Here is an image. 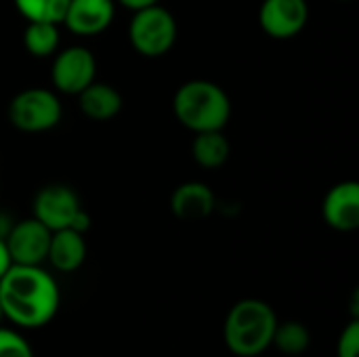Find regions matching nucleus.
I'll return each instance as SVG.
<instances>
[{"label": "nucleus", "mask_w": 359, "mask_h": 357, "mask_svg": "<svg viewBox=\"0 0 359 357\" xmlns=\"http://www.w3.org/2000/svg\"><path fill=\"white\" fill-rule=\"evenodd\" d=\"M61 292L42 265H11L0 278L2 316L17 328H42L59 311Z\"/></svg>", "instance_id": "nucleus-1"}, {"label": "nucleus", "mask_w": 359, "mask_h": 357, "mask_svg": "<svg viewBox=\"0 0 359 357\" xmlns=\"http://www.w3.org/2000/svg\"><path fill=\"white\" fill-rule=\"evenodd\" d=\"M172 112L177 120L194 135L223 130L231 118V99L217 82L196 78L177 88L172 97Z\"/></svg>", "instance_id": "nucleus-2"}, {"label": "nucleus", "mask_w": 359, "mask_h": 357, "mask_svg": "<svg viewBox=\"0 0 359 357\" xmlns=\"http://www.w3.org/2000/svg\"><path fill=\"white\" fill-rule=\"evenodd\" d=\"M322 219L334 231H355L359 227V183L349 179L332 185L322 202Z\"/></svg>", "instance_id": "nucleus-10"}, {"label": "nucleus", "mask_w": 359, "mask_h": 357, "mask_svg": "<svg viewBox=\"0 0 359 357\" xmlns=\"http://www.w3.org/2000/svg\"><path fill=\"white\" fill-rule=\"evenodd\" d=\"M217 206L215 191L202 181H185L170 196V210L181 221H202Z\"/></svg>", "instance_id": "nucleus-12"}, {"label": "nucleus", "mask_w": 359, "mask_h": 357, "mask_svg": "<svg viewBox=\"0 0 359 357\" xmlns=\"http://www.w3.org/2000/svg\"><path fill=\"white\" fill-rule=\"evenodd\" d=\"M309 21L307 0H263L259 8L261 29L276 40L299 36Z\"/></svg>", "instance_id": "nucleus-9"}, {"label": "nucleus", "mask_w": 359, "mask_h": 357, "mask_svg": "<svg viewBox=\"0 0 359 357\" xmlns=\"http://www.w3.org/2000/svg\"><path fill=\"white\" fill-rule=\"evenodd\" d=\"M271 347L284 356H301L311 347V332L303 322H278Z\"/></svg>", "instance_id": "nucleus-17"}, {"label": "nucleus", "mask_w": 359, "mask_h": 357, "mask_svg": "<svg viewBox=\"0 0 359 357\" xmlns=\"http://www.w3.org/2000/svg\"><path fill=\"white\" fill-rule=\"evenodd\" d=\"M116 17V0H69L63 25L76 36H99Z\"/></svg>", "instance_id": "nucleus-11"}, {"label": "nucleus", "mask_w": 359, "mask_h": 357, "mask_svg": "<svg viewBox=\"0 0 359 357\" xmlns=\"http://www.w3.org/2000/svg\"><path fill=\"white\" fill-rule=\"evenodd\" d=\"M179 36L177 19L175 15L158 4L133 11L130 23H128V40L130 46L147 59H158L170 53Z\"/></svg>", "instance_id": "nucleus-4"}, {"label": "nucleus", "mask_w": 359, "mask_h": 357, "mask_svg": "<svg viewBox=\"0 0 359 357\" xmlns=\"http://www.w3.org/2000/svg\"><path fill=\"white\" fill-rule=\"evenodd\" d=\"M59 44H61L59 23L27 21L23 29V46L32 57H38V59L53 57L59 50Z\"/></svg>", "instance_id": "nucleus-16"}, {"label": "nucleus", "mask_w": 359, "mask_h": 357, "mask_svg": "<svg viewBox=\"0 0 359 357\" xmlns=\"http://www.w3.org/2000/svg\"><path fill=\"white\" fill-rule=\"evenodd\" d=\"M50 229L44 227L38 219L29 217L11 225L4 236V244L13 265H42L46 263Z\"/></svg>", "instance_id": "nucleus-8"}, {"label": "nucleus", "mask_w": 359, "mask_h": 357, "mask_svg": "<svg viewBox=\"0 0 359 357\" xmlns=\"http://www.w3.org/2000/svg\"><path fill=\"white\" fill-rule=\"evenodd\" d=\"M341 2H351V0H341Z\"/></svg>", "instance_id": "nucleus-24"}, {"label": "nucleus", "mask_w": 359, "mask_h": 357, "mask_svg": "<svg viewBox=\"0 0 359 357\" xmlns=\"http://www.w3.org/2000/svg\"><path fill=\"white\" fill-rule=\"evenodd\" d=\"M86 261V240L84 234L74 229H57L50 234L46 263L61 274L78 271Z\"/></svg>", "instance_id": "nucleus-14"}, {"label": "nucleus", "mask_w": 359, "mask_h": 357, "mask_svg": "<svg viewBox=\"0 0 359 357\" xmlns=\"http://www.w3.org/2000/svg\"><path fill=\"white\" fill-rule=\"evenodd\" d=\"M76 97H78L80 112L93 122L114 120L122 112V105H124V99H122L120 90L114 84L99 82V80H93Z\"/></svg>", "instance_id": "nucleus-13"}, {"label": "nucleus", "mask_w": 359, "mask_h": 357, "mask_svg": "<svg viewBox=\"0 0 359 357\" xmlns=\"http://www.w3.org/2000/svg\"><path fill=\"white\" fill-rule=\"evenodd\" d=\"M4 320V316H2V307H0V322Z\"/></svg>", "instance_id": "nucleus-23"}, {"label": "nucleus", "mask_w": 359, "mask_h": 357, "mask_svg": "<svg viewBox=\"0 0 359 357\" xmlns=\"http://www.w3.org/2000/svg\"><path fill=\"white\" fill-rule=\"evenodd\" d=\"M11 265H13V263H11V257H8L6 244H4V240L0 238V278L6 274V269H8Z\"/></svg>", "instance_id": "nucleus-22"}, {"label": "nucleus", "mask_w": 359, "mask_h": 357, "mask_svg": "<svg viewBox=\"0 0 359 357\" xmlns=\"http://www.w3.org/2000/svg\"><path fill=\"white\" fill-rule=\"evenodd\" d=\"M337 357H359V322L353 318L337 341Z\"/></svg>", "instance_id": "nucleus-20"}, {"label": "nucleus", "mask_w": 359, "mask_h": 357, "mask_svg": "<svg viewBox=\"0 0 359 357\" xmlns=\"http://www.w3.org/2000/svg\"><path fill=\"white\" fill-rule=\"evenodd\" d=\"M0 357H34V351L23 335L0 326Z\"/></svg>", "instance_id": "nucleus-19"}, {"label": "nucleus", "mask_w": 359, "mask_h": 357, "mask_svg": "<svg viewBox=\"0 0 359 357\" xmlns=\"http://www.w3.org/2000/svg\"><path fill=\"white\" fill-rule=\"evenodd\" d=\"M32 217L50 231L74 229L86 234L90 229V215L82 208L78 194L63 183H50L38 189L32 204Z\"/></svg>", "instance_id": "nucleus-5"}, {"label": "nucleus", "mask_w": 359, "mask_h": 357, "mask_svg": "<svg viewBox=\"0 0 359 357\" xmlns=\"http://www.w3.org/2000/svg\"><path fill=\"white\" fill-rule=\"evenodd\" d=\"M69 0H13L15 8L25 21L61 23Z\"/></svg>", "instance_id": "nucleus-18"}, {"label": "nucleus", "mask_w": 359, "mask_h": 357, "mask_svg": "<svg viewBox=\"0 0 359 357\" xmlns=\"http://www.w3.org/2000/svg\"><path fill=\"white\" fill-rule=\"evenodd\" d=\"M231 154L229 139L223 135V130H206V133H196L191 141V156L198 166L215 170L221 168Z\"/></svg>", "instance_id": "nucleus-15"}, {"label": "nucleus", "mask_w": 359, "mask_h": 357, "mask_svg": "<svg viewBox=\"0 0 359 357\" xmlns=\"http://www.w3.org/2000/svg\"><path fill=\"white\" fill-rule=\"evenodd\" d=\"M8 120L21 133H46L63 118V105L53 88L29 86L19 90L8 103Z\"/></svg>", "instance_id": "nucleus-6"}, {"label": "nucleus", "mask_w": 359, "mask_h": 357, "mask_svg": "<svg viewBox=\"0 0 359 357\" xmlns=\"http://www.w3.org/2000/svg\"><path fill=\"white\" fill-rule=\"evenodd\" d=\"M93 80H97V59L90 48L74 44L53 55L50 84L57 93L78 95Z\"/></svg>", "instance_id": "nucleus-7"}, {"label": "nucleus", "mask_w": 359, "mask_h": 357, "mask_svg": "<svg viewBox=\"0 0 359 357\" xmlns=\"http://www.w3.org/2000/svg\"><path fill=\"white\" fill-rule=\"evenodd\" d=\"M278 322V314L269 303L261 299H242L225 318V345L238 357L263 356L271 347Z\"/></svg>", "instance_id": "nucleus-3"}, {"label": "nucleus", "mask_w": 359, "mask_h": 357, "mask_svg": "<svg viewBox=\"0 0 359 357\" xmlns=\"http://www.w3.org/2000/svg\"><path fill=\"white\" fill-rule=\"evenodd\" d=\"M160 0H116V4L128 8V11H139V8H145V6H151V4H158Z\"/></svg>", "instance_id": "nucleus-21"}]
</instances>
